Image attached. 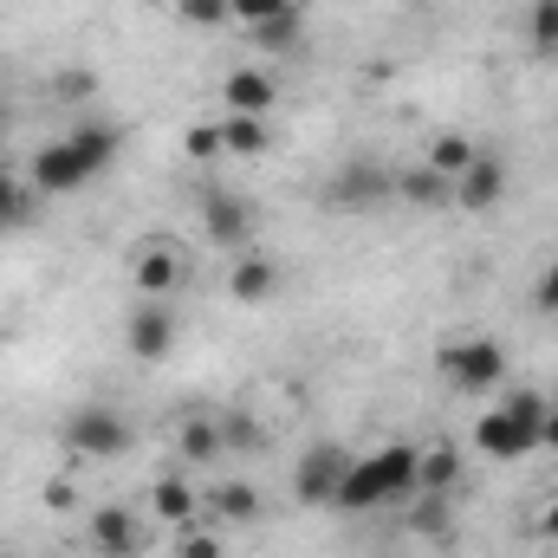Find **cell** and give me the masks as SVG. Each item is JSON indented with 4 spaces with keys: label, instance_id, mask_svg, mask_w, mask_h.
I'll use <instances>...</instances> for the list:
<instances>
[{
    "label": "cell",
    "instance_id": "cell-1",
    "mask_svg": "<svg viewBox=\"0 0 558 558\" xmlns=\"http://www.w3.org/2000/svg\"><path fill=\"white\" fill-rule=\"evenodd\" d=\"M118 149H124V131H111V124H72V137L46 143L33 156V195H72V189H85L92 175H105L118 162Z\"/></svg>",
    "mask_w": 558,
    "mask_h": 558
},
{
    "label": "cell",
    "instance_id": "cell-2",
    "mask_svg": "<svg viewBox=\"0 0 558 558\" xmlns=\"http://www.w3.org/2000/svg\"><path fill=\"white\" fill-rule=\"evenodd\" d=\"M416 461H422V448H410V441H390V448L351 461V474H344V487H338L331 507H344V513H371V507H397V500H410V494H416Z\"/></svg>",
    "mask_w": 558,
    "mask_h": 558
},
{
    "label": "cell",
    "instance_id": "cell-3",
    "mask_svg": "<svg viewBox=\"0 0 558 558\" xmlns=\"http://www.w3.org/2000/svg\"><path fill=\"white\" fill-rule=\"evenodd\" d=\"M441 377L454 384V390H468V397H487L494 384H507V351L494 344V338H454V344H441Z\"/></svg>",
    "mask_w": 558,
    "mask_h": 558
},
{
    "label": "cell",
    "instance_id": "cell-4",
    "mask_svg": "<svg viewBox=\"0 0 558 558\" xmlns=\"http://www.w3.org/2000/svg\"><path fill=\"white\" fill-rule=\"evenodd\" d=\"M59 441H65L72 454H85V461H118V454L131 448V422L118 416V410H105V403H92V410H72V416H65Z\"/></svg>",
    "mask_w": 558,
    "mask_h": 558
},
{
    "label": "cell",
    "instance_id": "cell-5",
    "mask_svg": "<svg viewBox=\"0 0 558 558\" xmlns=\"http://www.w3.org/2000/svg\"><path fill=\"white\" fill-rule=\"evenodd\" d=\"M344 474H351V454L338 441H312L299 454V468H292V500L299 507H331L338 487H344Z\"/></svg>",
    "mask_w": 558,
    "mask_h": 558
},
{
    "label": "cell",
    "instance_id": "cell-6",
    "mask_svg": "<svg viewBox=\"0 0 558 558\" xmlns=\"http://www.w3.org/2000/svg\"><path fill=\"white\" fill-rule=\"evenodd\" d=\"M175 338H182V318H175L169 299H143L137 312H131V325H124V351L137 364H162L175 351Z\"/></svg>",
    "mask_w": 558,
    "mask_h": 558
},
{
    "label": "cell",
    "instance_id": "cell-7",
    "mask_svg": "<svg viewBox=\"0 0 558 558\" xmlns=\"http://www.w3.org/2000/svg\"><path fill=\"white\" fill-rule=\"evenodd\" d=\"M182 279H189V260H182V247H169V241H149L137 260H131V286H137L143 299H169Z\"/></svg>",
    "mask_w": 558,
    "mask_h": 558
},
{
    "label": "cell",
    "instance_id": "cell-8",
    "mask_svg": "<svg viewBox=\"0 0 558 558\" xmlns=\"http://www.w3.org/2000/svg\"><path fill=\"white\" fill-rule=\"evenodd\" d=\"M390 195H397V169H384V162H351L344 175H331V202L338 208H377Z\"/></svg>",
    "mask_w": 558,
    "mask_h": 558
},
{
    "label": "cell",
    "instance_id": "cell-9",
    "mask_svg": "<svg viewBox=\"0 0 558 558\" xmlns=\"http://www.w3.org/2000/svg\"><path fill=\"white\" fill-rule=\"evenodd\" d=\"M500 195H507V162H500V156H474V162L454 175V202H461L468 215L500 208Z\"/></svg>",
    "mask_w": 558,
    "mask_h": 558
},
{
    "label": "cell",
    "instance_id": "cell-10",
    "mask_svg": "<svg viewBox=\"0 0 558 558\" xmlns=\"http://www.w3.org/2000/svg\"><path fill=\"white\" fill-rule=\"evenodd\" d=\"M202 228H208L215 247H241V241L254 234V208H247L241 195H228V189H208V195H202Z\"/></svg>",
    "mask_w": 558,
    "mask_h": 558
},
{
    "label": "cell",
    "instance_id": "cell-11",
    "mask_svg": "<svg viewBox=\"0 0 558 558\" xmlns=\"http://www.w3.org/2000/svg\"><path fill=\"white\" fill-rule=\"evenodd\" d=\"M92 553L98 558H137L143 553V520L131 507H98V513H92Z\"/></svg>",
    "mask_w": 558,
    "mask_h": 558
},
{
    "label": "cell",
    "instance_id": "cell-12",
    "mask_svg": "<svg viewBox=\"0 0 558 558\" xmlns=\"http://www.w3.org/2000/svg\"><path fill=\"white\" fill-rule=\"evenodd\" d=\"M221 98H228V118H267L279 105V78L274 72H228Z\"/></svg>",
    "mask_w": 558,
    "mask_h": 558
},
{
    "label": "cell",
    "instance_id": "cell-13",
    "mask_svg": "<svg viewBox=\"0 0 558 558\" xmlns=\"http://www.w3.org/2000/svg\"><path fill=\"white\" fill-rule=\"evenodd\" d=\"M474 441H481V454H494V461H520V454H533V435L507 416V403L474 422Z\"/></svg>",
    "mask_w": 558,
    "mask_h": 558
},
{
    "label": "cell",
    "instance_id": "cell-14",
    "mask_svg": "<svg viewBox=\"0 0 558 558\" xmlns=\"http://www.w3.org/2000/svg\"><path fill=\"white\" fill-rule=\"evenodd\" d=\"M397 195H403L410 208H441V202H454V182H448L441 169L416 162V169H397Z\"/></svg>",
    "mask_w": 558,
    "mask_h": 558
},
{
    "label": "cell",
    "instance_id": "cell-15",
    "mask_svg": "<svg viewBox=\"0 0 558 558\" xmlns=\"http://www.w3.org/2000/svg\"><path fill=\"white\" fill-rule=\"evenodd\" d=\"M228 292H234L241 305H267L279 292V267L274 260H241V267L228 274Z\"/></svg>",
    "mask_w": 558,
    "mask_h": 558
},
{
    "label": "cell",
    "instance_id": "cell-16",
    "mask_svg": "<svg viewBox=\"0 0 558 558\" xmlns=\"http://www.w3.org/2000/svg\"><path fill=\"white\" fill-rule=\"evenodd\" d=\"M221 149L228 156H267L274 149V124L267 118H221Z\"/></svg>",
    "mask_w": 558,
    "mask_h": 558
},
{
    "label": "cell",
    "instance_id": "cell-17",
    "mask_svg": "<svg viewBox=\"0 0 558 558\" xmlns=\"http://www.w3.org/2000/svg\"><path fill=\"white\" fill-rule=\"evenodd\" d=\"M461 481V454L454 448H428L416 461V494H448Z\"/></svg>",
    "mask_w": 558,
    "mask_h": 558
},
{
    "label": "cell",
    "instance_id": "cell-18",
    "mask_svg": "<svg viewBox=\"0 0 558 558\" xmlns=\"http://www.w3.org/2000/svg\"><path fill=\"white\" fill-rule=\"evenodd\" d=\"M215 513H221L228 526H247V520L260 513V494H254L247 481H228V487H215Z\"/></svg>",
    "mask_w": 558,
    "mask_h": 558
},
{
    "label": "cell",
    "instance_id": "cell-19",
    "mask_svg": "<svg viewBox=\"0 0 558 558\" xmlns=\"http://www.w3.org/2000/svg\"><path fill=\"white\" fill-rule=\"evenodd\" d=\"M33 221V195L7 175V162H0V234H13V228H26Z\"/></svg>",
    "mask_w": 558,
    "mask_h": 558
},
{
    "label": "cell",
    "instance_id": "cell-20",
    "mask_svg": "<svg viewBox=\"0 0 558 558\" xmlns=\"http://www.w3.org/2000/svg\"><path fill=\"white\" fill-rule=\"evenodd\" d=\"M175 448L189 454V461H215L221 454V422H182V435H175Z\"/></svg>",
    "mask_w": 558,
    "mask_h": 558
},
{
    "label": "cell",
    "instance_id": "cell-21",
    "mask_svg": "<svg viewBox=\"0 0 558 558\" xmlns=\"http://www.w3.org/2000/svg\"><path fill=\"white\" fill-rule=\"evenodd\" d=\"M474 156H481V149H474L468 137H435V143H428V169H441L448 182H454V175H461Z\"/></svg>",
    "mask_w": 558,
    "mask_h": 558
},
{
    "label": "cell",
    "instance_id": "cell-22",
    "mask_svg": "<svg viewBox=\"0 0 558 558\" xmlns=\"http://www.w3.org/2000/svg\"><path fill=\"white\" fill-rule=\"evenodd\" d=\"M546 410H553V397H539V390H513V397H507V416H513L520 428H526V435H533V448H539Z\"/></svg>",
    "mask_w": 558,
    "mask_h": 558
},
{
    "label": "cell",
    "instance_id": "cell-23",
    "mask_svg": "<svg viewBox=\"0 0 558 558\" xmlns=\"http://www.w3.org/2000/svg\"><path fill=\"white\" fill-rule=\"evenodd\" d=\"M156 513H162V520H175V526H189V513H195V494H189L175 474H162V481H156Z\"/></svg>",
    "mask_w": 558,
    "mask_h": 558
},
{
    "label": "cell",
    "instance_id": "cell-24",
    "mask_svg": "<svg viewBox=\"0 0 558 558\" xmlns=\"http://www.w3.org/2000/svg\"><path fill=\"white\" fill-rule=\"evenodd\" d=\"M247 33H254V39H260L267 52H292L305 26H299V13H279V20H267V26H247Z\"/></svg>",
    "mask_w": 558,
    "mask_h": 558
},
{
    "label": "cell",
    "instance_id": "cell-25",
    "mask_svg": "<svg viewBox=\"0 0 558 558\" xmlns=\"http://www.w3.org/2000/svg\"><path fill=\"white\" fill-rule=\"evenodd\" d=\"M175 20H189V26L215 33V26H228L234 13H228V0H175Z\"/></svg>",
    "mask_w": 558,
    "mask_h": 558
},
{
    "label": "cell",
    "instance_id": "cell-26",
    "mask_svg": "<svg viewBox=\"0 0 558 558\" xmlns=\"http://www.w3.org/2000/svg\"><path fill=\"white\" fill-rule=\"evenodd\" d=\"M526 33H533V46H539V52H558V0H533Z\"/></svg>",
    "mask_w": 558,
    "mask_h": 558
},
{
    "label": "cell",
    "instance_id": "cell-27",
    "mask_svg": "<svg viewBox=\"0 0 558 558\" xmlns=\"http://www.w3.org/2000/svg\"><path fill=\"white\" fill-rule=\"evenodd\" d=\"M228 13H234L241 26H267L279 13H299V0H228Z\"/></svg>",
    "mask_w": 558,
    "mask_h": 558
},
{
    "label": "cell",
    "instance_id": "cell-28",
    "mask_svg": "<svg viewBox=\"0 0 558 558\" xmlns=\"http://www.w3.org/2000/svg\"><path fill=\"white\" fill-rule=\"evenodd\" d=\"M267 441V428L254 416H221V448H241V454H254Z\"/></svg>",
    "mask_w": 558,
    "mask_h": 558
},
{
    "label": "cell",
    "instance_id": "cell-29",
    "mask_svg": "<svg viewBox=\"0 0 558 558\" xmlns=\"http://www.w3.org/2000/svg\"><path fill=\"white\" fill-rule=\"evenodd\" d=\"M175 558H228V539H215V533H182V539H175Z\"/></svg>",
    "mask_w": 558,
    "mask_h": 558
},
{
    "label": "cell",
    "instance_id": "cell-30",
    "mask_svg": "<svg viewBox=\"0 0 558 558\" xmlns=\"http://www.w3.org/2000/svg\"><path fill=\"white\" fill-rule=\"evenodd\" d=\"M52 92H59L65 105H78V98H92V92H98V78H92L85 65H72V72H59V85H52Z\"/></svg>",
    "mask_w": 558,
    "mask_h": 558
},
{
    "label": "cell",
    "instance_id": "cell-31",
    "mask_svg": "<svg viewBox=\"0 0 558 558\" xmlns=\"http://www.w3.org/2000/svg\"><path fill=\"white\" fill-rule=\"evenodd\" d=\"M189 156H195V162L228 156V149H221V124H195V131H189Z\"/></svg>",
    "mask_w": 558,
    "mask_h": 558
},
{
    "label": "cell",
    "instance_id": "cell-32",
    "mask_svg": "<svg viewBox=\"0 0 558 558\" xmlns=\"http://www.w3.org/2000/svg\"><path fill=\"white\" fill-rule=\"evenodd\" d=\"M46 507H52V513H65V507H78V487H72L65 474H52V481H46Z\"/></svg>",
    "mask_w": 558,
    "mask_h": 558
},
{
    "label": "cell",
    "instance_id": "cell-33",
    "mask_svg": "<svg viewBox=\"0 0 558 558\" xmlns=\"http://www.w3.org/2000/svg\"><path fill=\"white\" fill-rule=\"evenodd\" d=\"M533 305H539V312H558V260L539 274V286H533Z\"/></svg>",
    "mask_w": 558,
    "mask_h": 558
},
{
    "label": "cell",
    "instance_id": "cell-34",
    "mask_svg": "<svg viewBox=\"0 0 558 558\" xmlns=\"http://www.w3.org/2000/svg\"><path fill=\"white\" fill-rule=\"evenodd\" d=\"M539 539H553V546H558V500L539 513Z\"/></svg>",
    "mask_w": 558,
    "mask_h": 558
}]
</instances>
